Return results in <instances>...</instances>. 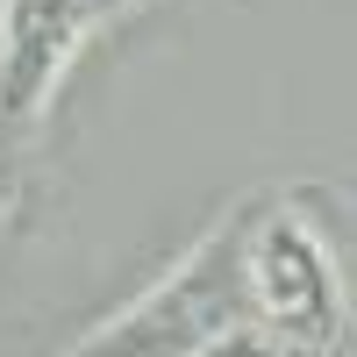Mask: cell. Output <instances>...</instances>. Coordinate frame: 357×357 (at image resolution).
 Masks as SVG:
<instances>
[{
  "mask_svg": "<svg viewBox=\"0 0 357 357\" xmlns=\"http://www.w3.org/2000/svg\"><path fill=\"white\" fill-rule=\"evenodd\" d=\"M250 307L257 329L293 357H357L343 264L286 193H257L250 215Z\"/></svg>",
  "mask_w": 357,
  "mask_h": 357,
  "instance_id": "2",
  "label": "cell"
},
{
  "mask_svg": "<svg viewBox=\"0 0 357 357\" xmlns=\"http://www.w3.org/2000/svg\"><path fill=\"white\" fill-rule=\"evenodd\" d=\"M100 22H114V0H0V136H22L57 100Z\"/></svg>",
  "mask_w": 357,
  "mask_h": 357,
  "instance_id": "3",
  "label": "cell"
},
{
  "mask_svg": "<svg viewBox=\"0 0 357 357\" xmlns=\"http://www.w3.org/2000/svg\"><path fill=\"white\" fill-rule=\"evenodd\" d=\"M122 8H136V0H114V15H122Z\"/></svg>",
  "mask_w": 357,
  "mask_h": 357,
  "instance_id": "6",
  "label": "cell"
},
{
  "mask_svg": "<svg viewBox=\"0 0 357 357\" xmlns=\"http://www.w3.org/2000/svg\"><path fill=\"white\" fill-rule=\"evenodd\" d=\"M250 215H257V200H236L165 279H151L129 307L93 321L57 357H215L229 336H243L257 321V307H250Z\"/></svg>",
  "mask_w": 357,
  "mask_h": 357,
  "instance_id": "1",
  "label": "cell"
},
{
  "mask_svg": "<svg viewBox=\"0 0 357 357\" xmlns=\"http://www.w3.org/2000/svg\"><path fill=\"white\" fill-rule=\"evenodd\" d=\"M215 357H293V350H279V343H272V336H264L257 321H250V329H243V336H229Z\"/></svg>",
  "mask_w": 357,
  "mask_h": 357,
  "instance_id": "4",
  "label": "cell"
},
{
  "mask_svg": "<svg viewBox=\"0 0 357 357\" xmlns=\"http://www.w3.org/2000/svg\"><path fill=\"white\" fill-rule=\"evenodd\" d=\"M8 207H15V186H8V178H0V222H8Z\"/></svg>",
  "mask_w": 357,
  "mask_h": 357,
  "instance_id": "5",
  "label": "cell"
}]
</instances>
